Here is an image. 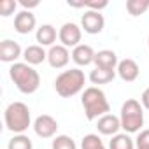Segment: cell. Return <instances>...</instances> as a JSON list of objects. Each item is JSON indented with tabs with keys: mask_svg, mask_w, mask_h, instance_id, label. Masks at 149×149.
<instances>
[{
	"mask_svg": "<svg viewBox=\"0 0 149 149\" xmlns=\"http://www.w3.org/2000/svg\"><path fill=\"white\" fill-rule=\"evenodd\" d=\"M9 77L13 79V83L16 84V88L23 95H32L40 86V76H39V72L32 65H28L25 61H18V63L11 65Z\"/></svg>",
	"mask_w": 149,
	"mask_h": 149,
	"instance_id": "obj_1",
	"label": "cell"
},
{
	"mask_svg": "<svg viewBox=\"0 0 149 149\" xmlns=\"http://www.w3.org/2000/svg\"><path fill=\"white\" fill-rule=\"evenodd\" d=\"M81 104H83V109H84V114H86V119H88V121L100 119L102 116H105V114L111 112L109 100H107L105 93H104L98 86H90V88H86V90L83 91Z\"/></svg>",
	"mask_w": 149,
	"mask_h": 149,
	"instance_id": "obj_2",
	"label": "cell"
},
{
	"mask_svg": "<svg viewBox=\"0 0 149 149\" xmlns=\"http://www.w3.org/2000/svg\"><path fill=\"white\" fill-rule=\"evenodd\" d=\"M84 84H86V76L81 68L63 70L54 79V90L61 98L76 97L77 93H81L84 90Z\"/></svg>",
	"mask_w": 149,
	"mask_h": 149,
	"instance_id": "obj_3",
	"label": "cell"
},
{
	"mask_svg": "<svg viewBox=\"0 0 149 149\" xmlns=\"http://www.w3.org/2000/svg\"><path fill=\"white\" fill-rule=\"evenodd\" d=\"M4 121L7 130L13 132L14 135L25 133L32 125V114L28 105L23 102H11L4 111Z\"/></svg>",
	"mask_w": 149,
	"mask_h": 149,
	"instance_id": "obj_4",
	"label": "cell"
},
{
	"mask_svg": "<svg viewBox=\"0 0 149 149\" xmlns=\"http://www.w3.org/2000/svg\"><path fill=\"white\" fill-rule=\"evenodd\" d=\"M119 119H121V128L125 130V133L142 132V126H144V107H142V104L135 98H128L121 105Z\"/></svg>",
	"mask_w": 149,
	"mask_h": 149,
	"instance_id": "obj_5",
	"label": "cell"
},
{
	"mask_svg": "<svg viewBox=\"0 0 149 149\" xmlns=\"http://www.w3.org/2000/svg\"><path fill=\"white\" fill-rule=\"evenodd\" d=\"M81 37H83V28L76 23H65L58 30V39L65 47H77L81 44Z\"/></svg>",
	"mask_w": 149,
	"mask_h": 149,
	"instance_id": "obj_6",
	"label": "cell"
},
{
	"mask_svg": "<svg viewBox=\"0 0 149 149\" xmlns=\"http://www.w3.org/2000/svg\"><path fill=\"white\" fill-rule=\"evenodd\" d=\"M33 132L40 139H51L58 132V121L49 114H40L33 121Z\"/></svg>",
	"mask_w": 149,
	"mask_h": 149,
	"instance_id": "obj_7",
	"label": "cell"
},
{
	"mask_svg": "<svg viewBox=\"0 0 149 149\" xmlns=\"http://www.w3.org/2000/svg\"><path fill=\"white\" fill-rule=\"evenodd\" d=\"M105 26V19H104V14L102 13H97V11H86L83 16H81V28L90 33V35H97L104 30Z\"/></svg>",
	"mask_w": 149,
	"mask_h": 149,
	"instance_id": "obj_8",
	"label": "cell"
},
{
	"mask_svg": "<svg viewBox=\"0 0 149 149\" xmlns=\"http://www.w3.org/2000/svg\"><path fill=\"white\" fill-rule=\"evenodd\" d=\"M37 26V18L32 11H19L16 16H14V30L19 33V35H28L35 30Z\"/></svg>",
	"mask_w": 149,
	"mask_h": 149,
	"instance_id": "obj_9",
	"label": "cell"
},
{
	"mask_svg": "<svg viewBox=\"0 0 149 149\" xmlns=\"http://www.w3.org/2000/svg\"><path fill=\"white\" fill-rule=\"evenodd\" d=\"M70 58H72V54H70L68 47H65L61 44H54L47 51V63L53 68H65L68 65Z\"/></svg>",
	"mask_w": 149,
	"mask_h": 149,
	"instance_id": "obj_10",
	"label": "cell"
},
{
	"mask_svg": "<svg viewBox=\"0 0 149 149\" xmlns=\"http://www.w3.org/2000/svg\"><path fill=\"white\" fill-rule=\"evenodd\" d=\"M18 58H23V49L16 40L4 39L0 42V60L4 63H18Z\"/></svg>",
	"mask_w": 149,
	"mask_h": 149,
	"instance_id": "obj_11",
	"label": "cell"
},
{
	"mask_svg": "<svg viewBox=\"0 0 149 149\" xmlns=\"http://www.w3.org/2000/svg\"><path fill=\"white\" fill-rule=\"evenodd\" d=\"M118 76L125 81V83H133L139 79V74H140V68H139V63L132 58H125L118 63Z\"/></svg>",
	"mask_w": 149,
	"mask_h": 149,
	"instance_id": "obj_12",
	"label": "cell"
},
{
	"mask_svg": "<svg viewBox=\"0 0 149 149\" xmlns=\"http://www.w3.org/2000/svg\"><path fill=\"white\" fill-rule=\"evenodd\" d=\"M97 130L100 135H109V137H114L119 133L121 130V119L114 114H105L102 116L100 119H97Z\"/></svg>",
	"mask_w": 149,
	"mask_h": 149,
	"instance_id": "obj_13",
	"label": "cell"
},
{
	"mask_svg": "<svg viewBox=\"0 0 149 149\" xmlns=\"http://www.w3.org/2000/svg\"><path fill=\"white\" fill-rule=\"evenodd\" d=\"M95 54L97 53L88 44H79L77 47L72 49V60L77 67H88V65L95 63Z\"/></svg>",
	"mask_w": 149,
	"mask_h": 149,
	"instance_id": "obj_14",
	"label": "cell"
},
{
	"mask_svg": "<svg viewBox=\"0 0 149 149\" xmlns=\"http://www.w3.org/2000/svg\"><path fill=\"white\" fill-rule=\"evenodd\" d=\"M56 37H58V32H56V28L53 26V25H49V23H46V25H40L39 28H37V32H35V40L39 42V46H42V47H53L54 46V42H56Z\"/></svg>",
	"mask_w": 149,
	"mask_h": 149,
	"instance_id": "obj_15",
	"label": "cell"
},
{
	"mask_svg": "<svg viewBox=\"0 0 149 149\" xmlns=\"http://www.w3.org/2000/svg\"><path fill=\"white\" fill-rule=\"evenodd\" d=\"M118 54L112 49H102L95 54V67L97 68H107V70H116L118 68Z\"/></svg>",
	"mask_w": 149,
	"mask_h": 149,
	"instance_id": "obj_16",
	"label": "cell"
},
{
	"mask_svg": "<svg viewBox=\"0 0 149 149\" xmlns=\"http://www.w3.org/2000/svg\"><path fill=\"white\" fill-rule=\"evenodd\" d=\"M23 60H25V63H28V65H40L42 61H46L47 60V51L42 47V46H39V44H33V46H28L25 51H23Z\"/></svg>",
	"mask_w": 149,
	"mask_h": 149,
	"instance_id": "obj_17",
	"label": "cell"
},
{
	"mask_svg": "<svg viewBox=\"0 0 149 149\" xmlns=\"http://www.w3.org/2000/svg\"><path fill=\"white\" fill-rule=\"evenodd\" d=\"M116 70H107V68H97L95 67V70H91V74H90V81L93 83V84H107V83H111V81H114V77H116Z\"/></svg>",
	"mask_w": 149,
	"mask_h": 149,
	"instance_id": "obj_18",
	"label": "cell"
},
{
	"mask_svg": "<svg viewBox=\"0 0 149 149\" xmlns=\"http://www.w3.org/2000/svg\"><path fill=\"white\" fill-rule=\"evenodd\" d=\"M109 149H135V140L128 133H118L111 139Z\"/></svg>",
	"mask_w": 149,
	"mask_h": 149,
	"instance_id": "obj_19",
	"label": "cell"
},
{
	"mask_svg": "<svg viewBox=\"0 0 149 149\" xmlns=\"http://www.w3.org/2000/svg\"><path fill=\"white\" fill-rule=\"evenodd\" d=\"M147 9H149V0H128L126 2V11L133 18L144 14Z\"/></svg>",
	"mask_w": 149,
	"mask_h": 149,
	"instance_id": "obj_20",
	"label": "cell"
},
{
	"mask_svg": "<svg viewBox=\"0 0 149 149\" xmlns=\"http://www.w3.org/2000/svg\"><path fill=\"white\" fill-rule=\"evenodd\" d=\"M7 149H33V144H32L30 137H26L25 133H21V135H14L9 140Z\"/></svg>",
	"mask_w": 149,
	"mask_h": 149,
	"instance_id": "obj_21",
	"label": "cell"
},
{
	"mask_svg": "<svg viewBox=\"0 0 149 149\" xmlns=\"http://www.w3.org/2000/svg\"><path fill=\"white\" fill-rule=\"evenodd\" d=\"M81 149H107L97 133H88L81 140Z\"/></svg>",
	"mask_w": 149,
	"mask_h": 149,
	"instance_id": "obj_22",
	"label": "cell"
},
{
	"mask_svg": "<svg viewBox=\"0 0 149 149\" xmlns=\"http://www.w3.org/2000/svg\"><path fill=\"white\" fill-rule=\"evenodd\" d=\"M51 149H77V146L74 142V139L68 135H56L53 139Z\"/></svg>",
	"mask_w": 149,
	"mask_h": 149,
	"instance_id": "obj_23",
	"label": "cell"
},
{
	"mask_svg": "<svg viewBox=\"0 0 149 149\" xmlns=\"http://www.w3.org/2000/svg\"><path fill=\"white\" fill-rule=\"evenodd\" d=\"M16 7H18V2H16V0H2V2H0V16L7 18V16L14 14V13H16ZM16 14H18V13H16Z\"/></svg>",
	"mask_w": 149,
	"mask_h": 149,
	"instance_id": "obj_24",
	"label": "cell"
},
{
	"mask_svg": "<svg viewBox=\"0 0 149 149\" xmlns=\"http://www.w3.org/2000/svg\"><path fill=\"white\" fill-rule=\"evenodd\" d=\"M135 147H149V128L139 132L135 139Z\"/></svg>",
	"mask_w": 149,
	"mask_h": 149,
	"instance_id": "obj_25",
	"label": "cell"
},
{
	"mask_svg": "<svg viewBox=\"0 0 149 149\" xmlns=\"http://www.w3.org/2000/svg\"><path fill=\"white\" fill-rule=\"evenodd\" d=\"M109 6V2L107 0H100V2H84V9H88V11H97V13H100L102 9H105Z\"/></svg>",
	"mask_w": 149,
	"mask_h": 149,
	"instance_id": "obj_26",
	"label": "cell"
},
{
	"mask_svg": "<svg viewBox=\"0 0 149 149\" xmlns=\"http://www.w3.org/2000/svg\"><path fill=\"white\" fill-rule=\"evenodd\" d=\"M140 104H142L144 109L149 111V88H146V90L142 91V95H140Z\"/></svg>",
	"mask_w": 149,
	"mask_h": 149,
	"instance_id": "obj_27",
	"label": "cell"
},
{
	"mask_svg": "<svg viewBox=\"0 0 149 149\" xmlns=\"http://www.w3.org/2000/svg\"><path fill=\"white\" fill-rule=\"evenodd\" d=\"M19 4L23 6V9H25V11H30V9H33V7H37L40 2H39V0H32V2H28V0H21Z\"/></svg>",
	"mask_w": 149,
	"mask_h": 149,
	"instance_id": "obj_28",
	"label": "cell"
},
{
	"mask_svg": "<svg viewBox=\"0 0 149 149\" xmlns=\"http://www.w3.org/2000/svg\"><path fill=\"white\" fill-rule=\"evenodd\" d=\"M135 149H149V147H135Z\"/></svg>",
	"mask_w": 149,
	"mask_h": 149,
	"instance_id": "obj_29",
	"label": "cell"
},
{
	"mask_svg": "<svg viewBox=\"0 0 149 149\" xmlns=\"http://www.w3.org/2000/svg\"><path fill=\"white\" fill-rule=\"evenodd\" d=\"M147 46H149V39H147Z\"/></svg>",
	"mask_w": 149,
	"mask_h": 149,
	"instance_id": "obj_30",
	"label": "cell"
}]
</instances>
